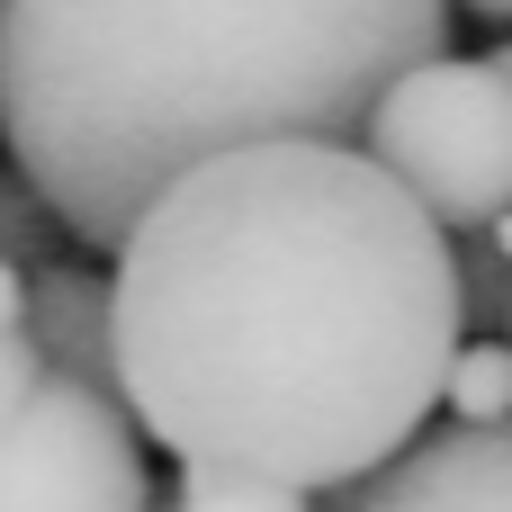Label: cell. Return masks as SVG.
<instances>
[{
    "mask_svg": "<svg viewBox=\"0 0 512 512\" xmlns=\"http://www.w3.org/2000/svg\"><path fill=\"white\" fill-rule=\"evenodd\" d=\"M333 512H512V423L423 432L396 468L351 486Z\"/></svg>",
    "mask_w": 512,
    "mask_h": 512,
    "instance_id": "5",
    "label": "cell"
},
{
    "mask_svg": "<svg viewBox=\"0 0 512 512\" xmlns=\"http://www.w3.org/2000/svg\"><path fill=\"white\" fill-rule=\"evenodd\" d=\"M36 378H45V360H36V342H27V333H0V432L18 423V405L36 396Z\"/></svg>",
    "mask_w": 512,
    "mask_h": 512,
    "instance_id": "11",
    "label": "cell"
},
{
    "mask_svg": "<svg viewBox=\"0 0 512 512\" xmlns=\"http://www.w3.org/2000/svg\"><path fill=\"white\" fill-rule=\"evenodd\" d=\"M495 243H504V252H512V216H504V225H495ZM504 324H512V315H504ZM504 342H512V333H504Z\"/></svg>",
    "mask_w": 512,
    "mask_h": 512,
    "instance_id": "14",
    "label": "cell"
},
{
    "mask_svg": "<svg viewBox=\"0 0 512 512\" xmlns=\"http://www.w3.org/2000/svg\"><path fill=\"white\" fill-rule=\"evenodd\" d=\"M162 512H315L297 486H270V477H234V468H180L171 504Z\"/></svg>",
    "mask_w": 512,
    "mask_h": 512,
    "instance_id": "9",
    "label": "cell"
},
{
    "mask_svg": "<svg viewBox=\"0 0 512 512\" xmlns=\"http://www.w3.org/2000/svg\"><path fill=\"white\" fill-rule=\"evenodd\" d=\"M459 9H477V18H512V0H459Z\"/></svg>",
    "mask_w": 512,
    "mask_h": 512,
    "instance_id": "13",
    "label": "cell"
},
{
    "mask_svg": "<svg viewBox=\"0 0 512 512\" xmlns=\"http://www.w3.org/2000/svg\"><path fill=\"white\" fill-rule=\"evenodd\" d=\"M486 63H495V72H504V81H512V45H504V54H486Z\"/></svg>",
    "mask_w": 512,
    "mask_h": 512,
    "instance_id": "15",
    "label": "cell"
},
{
    "mask_svg": "<svg viewBox=\"0 0 512 512\" xmlns=\"http://www.w3.org/2000/svg\"><path fill=\"white\" fill-rule=\"evenodd\" d=\"M54 234H63V216L45 207V189L27 171H0V270H18V279L54 270Z\"/></svg>",
    "mask_w": 512,
    "mask_h": 512,
    "instance_id": "8",
    "label": "cell"
},
{
    "mask_svg": "<svg viewBox=\"0 0 512 512\" xmlns=\"http://www.w3.org/2000/svg\"><path fill=\"white\" fill-rule=\"evenodd\" d=\"M0 512H162L135 414L72 378H36L0 432Z\"/></svg>",
    "mask_w": 512,
    "mask_h": 512,
    "instance_id": "4",
    "label": "cell"
},
{
    "mask_svg": "<svg viewBox=\"0 0 512 512\" xmlns=\"http://www.w3.org/2000/svg\"><path fill=\"white\" fill-rule=\"evenodd\" d=\"M369 153L441 234H495L512 216V81L468 54L414 63L369 117Z\"/></svg>",
    "mask_w": 512,
    "mask_h": 512,
    "instance_id": "3",
    "label": "cell"
},
{
    "mask_svg": "<svg viewBox=\"0 0 512 512\" xmlns=\"http://www.w3.org/2000/svg\"><path fill=\"white\" fill-rule=\"evenodd\" d=\"M441 414L450 423H512V342H459Z\"/></svg>",
    "mask_w": 512,
    "mask_h": 512,
    "instance_id": "7",
    "label": "cell"
},
{
    "mask_svg": "<svg viewBox=\"0 0 512 512\" xmlns=\"http://www.w3.org/2000/svg\"><path fill=\"white\" fill-rule=\"evenodd\" d=\"M126 414L180 468L351 495L441 414L468 342L459 243L333 135L180 171L117 243Z\"/></svg>",
    "mask_w": 512,
    "mask_h": 512,
    "instance_id": "1",
    "label": "cell"
},
{
    "mask_svg": "<svg viewBox=\"0 0 512 512\" xmlns=\"http://www.w3.org/2000/svg\"><path fill=\"white\" fill-rule=\"evenodd\" d=\"M27 342L45 360V378H72V387L126 405V378H117V297H108L99 270H81V261L36 270L27 279Z\"/></svg>",
    "mask_w": 512,
    "mask_h": 512,
    "instance_id": "6",
    "label": "cell"
},
{
    "mask_svg": "<svg viewBox=\"0 0 512 512\" xmlns=\"http://www.w3.org/2000/svg\"><path fill=\"white\" fill-rule=\"evenodd\" d=\"M0 333H27V279L0 270Z\"/></svg>",
    "mask_w": 512,
    "mask_h": 512,
    "instance_id": "12",
    "label": "cell"
},
{
    "mask_svg": "<svg viewBox=\"0 0 512 512\" xmlns=\"http://www.w3.org/2000/svg\"><path fill=\"white\" fill-rule=\"evenodd\" d=\"M459 306H468V324L512 315V252L495 234H459Z\"/></svg>",
    "mask_w": 512,
    "mask_h": 512,
    "instance_id": "10",
    "label": "cell"
},
{
    "mask_svg": "<svg viewBox=\"0 0 512 512\" xmlns=\"http://www.w3.org/2000/svg\"><path fill=\"white\" fill-rule=\"evenodd\" d=\"M450 54V0H0V135L72 243L117 252L144 207L270 135H369Z\"/></svg>",
    "mask_w": 512,
    "mask_h": 512,
    "instance_id": "2",
    "label": "cell"
}]
</instances>
